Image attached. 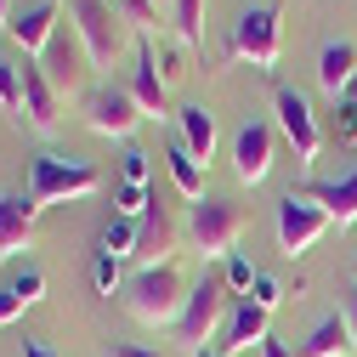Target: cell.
Instances as JSON below:
<instances>
[{"instance_id": "8fae6325", "label": "cell", "mask_w": 357, "mask_h": 357, "mask_svg": "<svg viewBox=\"0 0 357 357\" xmlns=\"http://www.w3.org/2000/svg\"><path fill=\"white\" fill-rule=\"evenodd\" d=\"M266 335H273V312H261L255 301H233V306H227V318H221V329H215V351H221V357H233V351L261 346Z\"/></svg>"}, {"instance_id": "603a6c76", "label": "cell", "mask_w": 357, "mask_h": 357, "mask_svg": "<svg viewBox=\"0 0 357 357\" xmlns=\"http://www.w3.org/2000/svg\"><path fill=\"white\" fill-rule=\"evenodd\" d=\"M346 351H351V329H346L340 312H335L329 324H318V329L295 346V357H346Z\"/></svg>"}, {"instance_id": "74e56055", "label": "cell", "mask_w": 357, "mask_h": 357, "mask_svg": "<svg viewBox=\"0 0 357 357\" xmlns=\"http://www.w3.org/2000/svg\"><path fill=\"white\" fill-rule=\"evenodd\" d=\"M108 357H159V351H148V346H125V340H119Z\"/></svg>"}, {"instance_id": "9c48e42d", "label": "cell", "mask_w": 357, "mask_h": 357, "mask_svg": "<svg viewBox=\"0 0 357 357\" xmlns=\"http://www.w3.org/2000/svg\"><path fill=\"white\" fill-rule=\"evenodd\" d=\"M329 227H335L329 210H324V204H312L306 193H289V199L278 204V250H284L289 261H301L312 244L329 233Z\"/></svg>"}, {"instance_id": "7402d4cb", "label": "cell", "mask_w": 357, "mask_h": 357, "mask_svg": "<svg viewBox=\"0 0 357 357\" xmlns=\"http://www.w3.org/2000/svg\"><path fill=\"white\" fill-rule=\"evenodd\" d=\"M165 159H170V182H176V193L199 204V199H204V176H210V165H199V159L188 153V142H182V137H170Z\"/></svg>"}, {"instance_id": "ab89813d", "label": "cell", "mask_w": 357, "mask_h": 357, "mask_svg": "<svg viewBox=\"0 0 357 357\" xmlns=\"http://www.w3.org/2000/svg\"><path fill=\"white\" fill-rule=\"evenodd\" d=\"M188 357H221V351H210V346H199V351H188Z\"/></svg>"}, {"instance_id": "4316f807", "label": "cell", "mask_w": 357, "mask_h": 357, "mask_svg": "<svg viewBox=\"0 0 357 357\" xmlns=\"http://www.w3.org/2000/svg\"><path fill=\"white\" fill-rule=\"evenodd\" d=\"M148 210H153V193H148V188H137V182H119V188H114V215L142 221Z\"/></svg>"}, {"instance_id": "5b68a950", "label": "cell", "mask_w": 357, "mask_h": 357, "mask_svg": "<svg viewBox=\"0 0 357 357\" xmlns=\"http://www.w3.org/2000/svg\"><path fill=\"white\" fill-rule=\"evenodd\" d=\"M278 52H284V12H278V6H250V12H238L233 34H227V57L266 74V68H278Z\"/></svg>"}, {"instance_id": "cb8c5ba5", "label": "cell", "mask_w": 357, "mask_h": 357, "mask_svg": "<svg viewBox=\"0 0 357 357\" xmlns=\"http://www.w3.org/2000/svg\"><path fill=\"white\" fill-rule=\"evenodd\" d=\"M97 255H108V261L137 255V221H125V215L102 221V233H97Z\"/></svg>"}, {"instance_id": "60d3db41", "label": "cell", "mask_w": 357, "mask_h": 357, "mask_svg": "<svg viewBox=\"0 0 357 357\" xmlns=\"http://www.w3.org/2000/svg\"><path fill=\"white\" fill-rule=\"evenodd\" d=\"M346 102H357V79H351V85H346Z\"/></svg>"}, {"instance_id": "e575fe53", "label": "cell", "mask_w": 357, "mask_h": 357, "mask_svg": "<svg viewBox=\"0 0 357 357\" xmlns=\"http://www.w3.org/2000/svg\"><path fill=\"white\" fill-rule=\"evenodd\" d=\"M340 318H346V329H351V351H357V284L340 289Z\"/></svg>"}, {"instance_id": "5bb4252c", "label": "cell", "mask_w": 357, "mask_h": 357, "mask_svg": "<svg viewBox=\"0 0 357 357\" xmlns=\"http://www.w3.org/2000/svg\"><path fill=\"white\" fill-rule=\"evenodd\" d=\"M23 102H29V130H40V137H52L63 125V97L40 74V57H23Z\"/></svg>"}, {"instance_id": "f1b7e54d", "label": "cell", "mask_w": 357, "mask_h": 357, "mask_svg": "<svg viewBox=\"0 0 357 357\" xmlns=\"http://www.w3.org/2000/svg\"><path fill=\"white\" fill-rule=\"evenodd\" d=\"M114 6H119V17H125L130 29H142V34L159 29V6H153V0H114Z\"/></svg>"}, {"instance_id": "d6986e66", "label": "cell", "mask_w": 357, "mask_h": 357, "mask_svg": "<svg viewBox=\"0 0 357 357\" xmlns=\"http://www.w3.org/2000/svg\"><path fill=\"white\" fill-rule=\"evenodd\" d=\"M176 137L188 142V153H193L199 165H210V159H215V114H210L204 102L176 108Z\"/></svg>"}, {"instance_id": "52a82bcc", "label": "cell", "mask_w": 357, "mask_h": 357, "mask_svg": "<svg viewBox=\"0 0 357 357\" xmlns=\"http://www.w3.org/2000/svg\"><path fill=\"white\" fill-rule=\"evenodd\" d=\"M142 119H148V114L137 108V97H130V85H91V91H85V125H91L97 137L130 142Z\"/></svg>"}, {"instance_id": "30bf717a", "label": "cell", "mask_w": 357, "mask_h": 357, "mask_svg": "<svg viewBox=\"0 0 357 357\" xmlns=\"http://www.w3.org/2000/svg\"><path fill=\"white\" fill-rule=\"evenodd\" d=\"M40 74L52 79V91L68 102V97H79L85 102V74H91V57H85V46H79V34H68V29H57V40L46 52H40Z\"/></svg>"}, {"instance_id": "d590c367", "label": "cell", "mask_w": 357, "mask_h": 357, "mask_svg": "<svg viewBox=\"0 0 357 357\" xmlns=\"http://www.w3.org/2000/svg\"><path fill=\"white\" fill-rule=\"evenodd\" d=\"M261 357H295V351H289L284 340H273V335H266V340H261Z\"/></svg>"}, {"instance_id": "ac0fdd59", "label": "cell", "mask_w": 357, "mask_h": 357, "mask_svg": "<svg viewBox=\"0 0 357 357\" xmlns=\"http://www.w3.org/2000/svg\"><path fill=\"white\" fill-rule=\"evenodd\" d=\"M301 193H306L312 204H324L329 221H340V227H351V221H357V170L335 176V182H306Z\"/></svg>"}, {"instance_id": "6da1fadb", "label": "cell", "mask_w": 357, "mask_h": 357, "mask_svg": "<svg viewBox=\"0 0 357 357\" xmlns=\"http://www.w3.org/2000/svg\"><path fill=\"white\" fill-rule=\"evenodd\" d=\"M119 301H125V312H130L137 324L176 329V318H182V306H188V278L176 273L170 261H159V266H137V273L125 278Z\"/></svg>"}, {"instance_id": "4fadbf2b", "label": "cell", "mask_w": 357, "mask_h": 357, "mask_svg": "<svg viewBox=\"0 0 357 357\" xmlns=\"http://www.w3.org/2000/svg\"><path fill=\"white\" fill-rule=\"evenodd\" d=\"M130 97H137V108L148 114V119H170V85H165V74H159V52L148 46H137V68H130Z\"/></svg>"}, {"instance_id": "277c9868", "label": "cell", "mask_w": 357, "mask_h": 357, "mask_svg": "<svg viewBox=\"0 0 357 357\" xmlns=\"http://www.w3.org/2000/svg\"><path fill=\"white\" fill-rule=\"evenodd\" d=\"M102 188V170L97 165H79V159H57V153H29V199L40 210H52L63 199H85Z\"/></svg>"}, {"instance_id": "7bdbcfd3", "label": "cell", "mask_w": 357, "mask_h": 357, "mask_svg": "<svg viewBox=\"0 0 357 357\" xmlns=\"http://www.w3.org/2000/svg\"><path fill=\"white\" fill-rule=\"evenodd\" d=\"M351 284H357V261H351Z\"/></svg>"}, {"instance_id": "ffe728a7", "label": "cell", "mask_w": 357, "mask_h": 357, "mask_svg": "<svg viewBox=\"0 0 357 357\" xmlns=\"http://www.w3.org/2000/svg\"><path fill=\"white\" fill-rule=\"evenodd\" d=\"M351 79H357V46H351V40H329V46L318 52V85L340 102Z\"/></svg>"}, {"instance_id": "f546056e", "label": "cell", "mask_w": 357, "mask_h": 357, "mask_svg": "<svg viewBox=\"0 0 357 357\" xmlns=\"http://www.w3.org/2000/svg\"><path fill=\"white\" fill-rule=\"evenodd\" d=\"M329 130H335V142L346 148V142H357V102H335V119H329Z\"/></svg>"}, {"instance_id": "d6a6232c", "label": "cell", "mask_w": 357, "mask_h": 357, "mask_svg": "<svg viewBox=\"0 0 357 357\" xmlns=\"http://www.w3.org/2000/svg\"><path fill=\"white\" fill-rule=\"evenodd\" d=\"M125 182L148 188V153H142V148H125Z\"/></svg>"}, {"instance_id": "7c38bea8", "label": "cell", "mask_w": 357, "mask_h": 357, "mask_svg": "<svg viewBox=\"0 0 357 357\" xmlns=\"http://www.w3.org/2000/svg\"><path fill=\"white\" fill-rule=\"evenodd\" d=\"M40 210L29 193H0V261H12L23 250H34V227H40Z\"/></svg>"}, {"instance_id": "44dd1931", "label": "cell", "mask_w": 357, "mask_h": 357, "mask_svg": "<svg viewBox=\"0 0 357 357\" xmlns=\"http://www.w3.org/2000/svg\"><path fill=\"white\" fill-rule=\"evenodd\" d=\"M40 301H46V273H40V266L12 273L6 284H0V324H12L17 312H29V306H40Z\"/></svg>"}, {"instance_id": "ba28073f", "label": "cell", "mask_w": 357, "mask_h": 357, "mask_svg": "<svg viewBox=\"0 0 357 357\" xmlns=\"http://www.w3.org/2000/svg\"><path fill=\"white\" fill-rule=\"evenodd\" d=\"M273 114H278L284 142L295 148V165H312L318 148H324V130H318V114H312L306 91H295V85H273Z\"/></svg>"}, {"instance_id": "f35d334b", "label": "cell", "mask_w": 357, "mask_h": 357, "mask_svg": "<svg viewBox=\"0 0 357 357\" xmlns=\"http://www.w3.org/2000/svg\"><path fill=\"white\" fill-rule=\"evenodd\" d=\"M12 12H17V6H12V0H0V40H6V34H12Z\"/></svg>"}, {"instance_id": "9a60e30c", "label": "cell", "mask_w": 357, "mask_h": 357, "mask_svg": "<svg viewBox=\"0 0 357 357\" xmlns=\"http://www.w3.org/2000/svg\"><path fill=\"white\" fill-rule=\"evenodd\" d=\"M12 40L23 46V57H40L57 40V0H29L12 12Z\"/></svg>"}, {"instance_id": "836d02e7", "label": "cell", "mask_w": 357, "mask_h": 357, "mask_svg": "<svg viewBox=\"0 0 357 357\" xmlns=\"http://www.w3.org/2000/svg\"><path fill=\"white\" fill-rule=\"evenodd\" d=\"M159 74H165V85H182V52H170V46H159Z\"/></svg>"}, {"instance_id": "e0dca14e", "label": "cell", "mask_w": 357, "mask_h": 357, "mask_svg": "<svg viewBox=\"0 0 357 357\" xmlns=\"http://www.w3.org/2000/svg\"><path fill=\"white\" fill-rule=\"evenodd\" d=\"M170 244H176V221H170V210L153 199V210L137 221V255H130V261H142V266H159V261L170 255Z\"/></svg>"}, {"instance_id": "484cf974", "label": "cell", "mask_w": 357, "mask_h": 357, "mask_svg": "<svg viewBox=\"0 0 357 357\" xmlns=\"http://www.w3.org/2000/svg\"><path fill=\"white\" fill-rule=\"evenodd\" d=\"M0 108H6L17 125H29V102H23V63L0 57Z\"/></svg>"}, {"instance_id": "83f0119b", "label": "cell", "mask_w": 357, "mask_h": 357, "mask_svg": "<svg viewBox=\"0 0 357 357\" xmlns=\"http://www.w3.org/2000/svg\"><path fill=\"white\" fill-rule=\"evenodd\" d=\"M221 278H227V289H233V295H244V289H255V278H261V273H255V261H250V255H238V250H233V255H227V266H221Z\"/></svg>"}, {"instance_id": "7a4b0ae2", "label": "cell", "mask_w": 357, "mask_h": 357, "mask_svg": "<svg viewBox=\"0 0 357 357\" xmlns=\"http://www.w3.org/2000/svg\"><path fill=\"white\" fill-rule=\"evenodd\" d=\"M68 17H74V34L85 57H91V68H114L130 46V23L119 17L114 0H68Z\"/></svg>"}, {"instance_id": "8992f818", "label": "cell", "mask_w": 357, "mask_h": 357, "mask_svg": "<svg viewBox=\"0 0 357 357\" xmlns=\"http://www.w3.org/2000/svg\"><path fill=\"white\" fill-rule=\"evenodd\" d=\"M227 306H233V289H227V278L221 273H204L193 289H188V306H182V318H176V340H182L188 351H199L215 329H221V318H227Z\"/></svg>"}, {"instance_id": "b9f144b4", "label": "cell", "mask_w": 357, "mask_h": 357, "mask_svg": "<svg viewBox=\"0 0 357 357\" xmlns=\"http://www.w3.org/2000/svg\"><path fill=\"white\" fill-rule=\"evenodd\" d=\"M153 6H159V12H170V0H153Z\"/></svg>"}, {"instance_id": "3957f363", "label": "cell", "mask_w": 357, "mask_h": 357, "mask_svg": "<svg viewBox=\"0 0 357 357\" xmlns=\"http://www.w3.org/2000/svg\"><path fill=\"white\" fill-rule=\"evenodd\" d=\"M244 227H250V215H244L238 199H215V193H204L199 204H188V238H193V250H199L204 261L233 255L238 238H244Z\"/></svg>"}, {"instance_id": "2e32d148", "label": "cell", "mask_w": 357, "mask_h": 357, "mask_svg": "<svg viewBox=\"0 0 357 357\" xmlns=\"http://www.w3.org/2000/svg\"><path fill=\"white\" fill-rule=\"evenodd\" d=\"M233 170L244 188L266 182V170H273V125H244L233 137Z\"/></svg>"}, {"instance_id": "8d00e7d4", "label": "cell", "mask_w": 357, "mask_h": 357, "mask_svg": "<svg viewBox=\"0 0 357 357\" xmlns=\"http://www.w3.org/2000/svg\"><path fill=\"white\" fill-rule=\"evenodd\" d=\"M23 357H57V346H46V340H23Z\"/></svg>"}, {"instance_id": "4dcf8cb0", "label": "cell", "mask_w": 357, "mask_h": 357, "mask_svg": "<svg viewBox=\"0 0 357 357\" xmlns=\"http://www.w3.org/2000/svg\"><path fill=\"white\" fill-rule=\"evenodd\" d=\"M91 284H97L102 295H114V289H125V278H119V261H108V255H97V261H91Z\"/></svg>"}, {"instance_id": "d4e9b609", "label": "cell", "mask_w": 357, "mask_h": 357, "mask_svg": "<svg viewBox=\"0 0 357 357\" xmlns=\"http://www.w3.org/2000/svg\"><path fill=\"white\" fill-rule=\"evenodd\" d=\"M170 23L182 34V46L204 52V0H170Z\"/></svg>"}, {"instance_id": "1f68e13d", "label": "cell", "mask_w": 357, "mask_h": 357, "mask_svg": "<svg viewBox=\"0 0 357 357\" xmlns=\"http://www.w3.org/2000/svg\"><path fill=\"white\" fill-rule=\"evenodd\" d=\"M244 301H255L261 312H273V306L284 301V284H278V278H266V273H261V278H255V289H250Z\"/></svg>"}]
</instances>
